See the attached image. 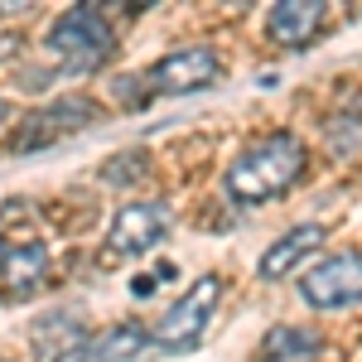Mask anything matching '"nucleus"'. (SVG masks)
Segmentation results:
<instances>
[{
	"instance_id": "1",
	"label": "nucleus",
	"mask_w": 362,
	"mask_h": 362,
	"mask_svg": "<svg viewBox=\"0 0 362 362\" xmlns=\"http://www.w3.org/2000/svg\"><path fill=\"white\" fill-rule=\"evenodd\" d=\"M305 140L290 136V131H276V136L247 145L223 174V189L232 203H271L276 194H285L300 174H305Z\"/></svg>"
},
{
	"instance_id": "2",
	"label": "nucleus",
	"mask_w": 362,
	"mask_h": 362,
	"mask_svg": "<svg viewBox=\"0 0 362 362\" xmlns=\"http://www.w3.org/2000/svg\"><path fill=\"white\" fill-rule=\"evenodd\" d=\"M116 39H112V25H107V15L97 10V5H73V10H63L49 29V54L58 58V68L63 73H73V78H92L107 58H112Z\"/></svg>"
},
{
	"instance_id": "6",
	"label": "nucleus",
	"mask_w": 362,
	"mask_h": 362,
	"mask_svg": "<svg viewBox=\"0 0 362 362\" xmlns=\"http://www.w3.org/2000/svg\"><path fill=\"white\" fill-rule=\"evenodd\" d=\"M165 232H169V208L165 203H126L112 218L107 251H112V256H140V251L155 247Z\"/></svg>"
},
{
	"instance_id": "7",
	"label": "nucleus",
	"mask_w": 362,
	"mask_h": 362,
	"mask_svg": "<svg viewBox=\"0 0 362 362\" xmlns=\"http://www.w3.org/2000/svg\"><path fill=\"white\" fill-rule=\"evenodd\" d=\"M92 116H97V112H92V102H83V97H58V102H49L44 112L25 116L15 150H39V145H54V140L68 136V131H83Z\"/></svg>"
},
{
	"instance_id": "9",
	"label": "nucleus",
	"mask_w": 362,
	"mask_h": 362,
	"mask_svg": "<svg viewBox=\"0 0 362 362\" xmlns=\"http://www.w3.org/2000/svg\"><path fill=\"white\" fill-rule=\"evenodd\" d=\"M319 25H324V5H319V0H280L276 10H271V20H266L271 39H276V44H285V49L309 44Z\"/></svg>"
},
{
	"instance_id": "4",
	"label": "nucleus",
	"mask_w": 362,
	"mask_h": 362,
	"mask_svg": "<svg viewBox=\"0 0 362 362\" xmlns=\"http://www.w3.org/2000/svg\"><path fill=\"white\" fill-rule=\"evenodd\" d=\"M300 300L309 309H343L362 300V251H334L309 276H300Z\"/></svg>"
},
{
	"instance_id": "5",
	"label": "nucleus",
	"mask_w": 362,
	"mask_h": 362,
	"mask_svg": "<svg viewBox=\"0 0 362 362\" xmlns=\"http://www.w3.org/2000/svg\"><path fill=\"white\" fill-rule=\"evenodd\" d=\"M213 83H218V54L208 44L165 54L145 78V87L160 92V97H184V92H198V87H213Z\"/></svg>"
},
{
	"instance_id": "11",
	"label": "nucleus",
	"mask_w": 362,
	"mask_h": 362,
	"mask_svg": "<svg viewBox=\"0 0 362 362\" xmlns=\"http://www.w3.org/2000/svg\"><path fill=\"white\" fill-rule=\"evenodd\" d=\"M319 334H309V329H295V324H280V329H271L266 334V343H261V358L266 362H314L319 358Z\"/></svg>"
},
{
	"instance_id": "14",
	"label": "nucleus",
	"mask_w": 362,
	"mask_h": 362,
	"mask_svg": "<svg viewBox=\"0 0 362 362\" xmlns=\"http://www.w3.org/2000/svg\"><path fill=\"white\" fill-rule=\"evenodd\" d=\"M5 256H10V251H5V242H0V266H5Z\"/></svg>"
},
{
	"instance_id": "10",
	"label": "nucleus",
	"mask_w": 362,
	"mask_h": 362,
	"mask_svg": "<svg viewBox=\"0 0 362 362\" xmlns=\"http://www.w3.org/2000/svg\"><path fill=\"white\" fill-rule=\"evenodd\" d=\"M44 271H49V251L39 242H25V247H10L5 266H0V280H5L10 295H25V290H34L44 280Z\"/></svg>"
},
{
	"instance_id": "3",
	"label": "nucleus",
	"mask_w": 362,
	"mask_h": 362,
	"mask_svg": "<svg viewBox=\"0 0 362 362\" xmlns=\"http://www.w3.org/2000/svg\"><path fill=\"white\" fill-rule=\"evenodd\" d=\"M218 295H223V280L218 276H198L174 305L160 314V324H155V343L169 348V353H184V348H194L203 329H208V319H213V309H218Z\"/></svg>"
},
{
	"instance_id": "15",
	"label": "nucleus",
	"mask_w": 362,
	"mask_h": 362,
	"mask_svg": "<svg viewBox=\"0 0 362 362\" xmlns=\"http://www.w3.org/2000/svg\"><path fill=\"white\" fill-rule=\"evenodd\" d=\"M0 126H5V102H0Z\"/></svg>"
},
{
	"instance_id": "8",
	"label": "nucleus",
	"mask_w": 362,
	"mask_h": 362,
	"mask_svg": "<svg viewBox=\"0 0 362 362\" xmlns=\"http://www.w3.org/2000/svg\"><path fill=\"white\" fill-rule=\"evenodd\" d=\"M324 242V227L319 223H300V227H290L285 237H276L271 247L261 251V261H256V276L261 280H280V276H290L300 261H305L309 251Z\"/></svg>"
},
{
	"instance_id": "12",
	"label": "nucleus",
	"mask_w": 362,
	"mask_h": 362,
	"mask_svg": "<svg viewBox=\"0 0 362 362\" xmlns=\"http://www.w3.org/2000/svg\"><path fill=\"white\" fill-rule=\"evenodd\" d=\"M145 343H150V334L140 324H112L92 338V362H136Z\"/></svg>"
},
{
	"instance_id": "13",
	"label": "nucleus",
	"mask_w": 362,
	"mask_h": 362,
	"mask_svg": "<svg viewBox=\"0 0 362 362\" xmlns=\"http://www.w3.org/2000/svg\"><path fill=\"white\" fill-rule=\"evenodd\" d=\"M49 362H92V343H73V348H63V353L49 358Z\"/></svg>"
}]
</instances>
